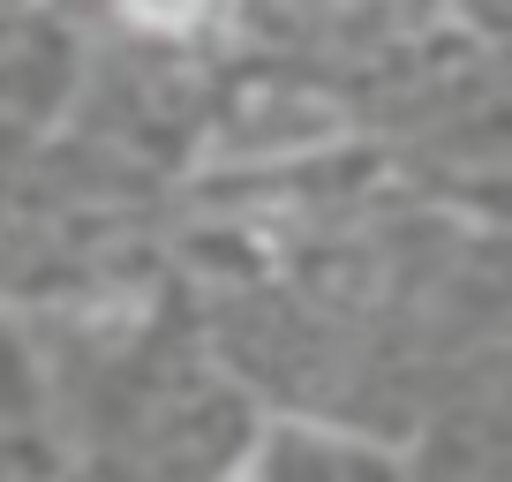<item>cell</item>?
Returning <instances> with one entry per match:
<instances>
[{
    "instance_id": "6da1fadb",
    "label": "cell",
    "mask_w": 512,
    "mask_h": 482,
    "mask_svg": "<svg viewBox=\"0 0 512 482\" xmlns=\"http://www.w3.org/2000/svg\"><path fill=\"white\" fill-rule=\"evenodd\" d=\"M121 8L144 31H196V16H204V0H121Z\"/></svg>"
}]
</instances>
